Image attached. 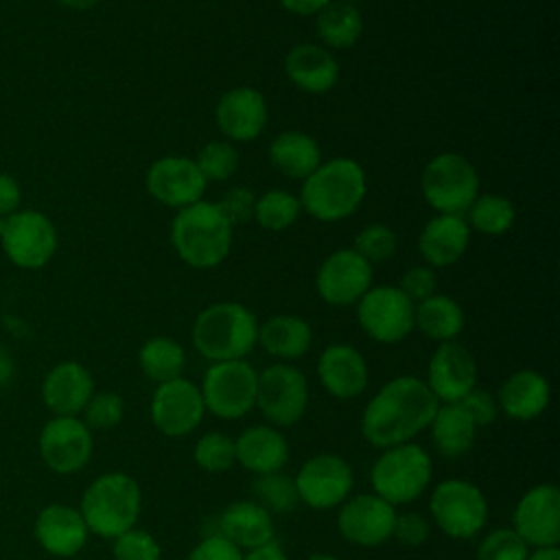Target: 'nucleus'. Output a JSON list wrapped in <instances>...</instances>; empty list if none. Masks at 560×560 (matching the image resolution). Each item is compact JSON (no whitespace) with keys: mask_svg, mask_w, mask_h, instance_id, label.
<instances>
[{"mask_svg":"<svg viewBox=\"0 0 560 560\" xmlns=\"http://www.w3.org/2000/svg\"><path fill=\"white\" fill-rule=\"evenodd\" d=\"M438 407V398L422 378L396 376L363 407L361 435L378 451L413 442L431 424Z\"/></svg>","mask_w":560,"mask_h":560,"instance_id":"f257e3e1","label":"nucleus"},{"mask_svg":"<svg viewBox=\"0 0 560 560\" xmlns=\"http://www.w3.org/2000/svg\"><path fill=\"white\" fill-rule=\"evenodd\" d=\"M368 179L363 166L352 158H332L322 162L306 179H302L300 206L313 219L332 223L348 219L363 203Z\"/></svg>","mask_w":560,"mask_h":560,"instance_id":"f03ea898","label":"nucleus"},{"mask_svg":"<svg viewBox=\"0 0 560 560\" xmlns=\"http://www.w3.org/2000/svg\"><path fill=\"white\" fill-rule=\"evenodd\" d=\"M79 512L90 534L114 540L136 527L142 512L140 483L120 470H109L90 481L81 494Z\"/></svg>","mask_w":560,"mask_h":560,"instance_id":"7ed1b4c3","label":"nucleus"},{"mask_svg":"<svg viewBox=\"0 0 560 560\" xmlns=\"http://www.w3.org/2000/svg\"><path fill=\"white\" fill-rule=\"evenodd\" d=\"M232 225L214 201H197L177 210L171 223V243L175 254L192 269H212L221 265L232 249Z\"/></svg>","mask_w":560,"mask_h":560,"instance_id":"20e7f679","label":"nucleus"},{"mask_svg":"<svg viewBox=\"0 0 560 560\" xmlns=\"http://www.w3.org/2000/svg\"><path fill=\"white\" fill-rule=\"evenodd\" d=\"M258 341V319L241 302H214L192 324V346L210 363L245 359Z\"/></svg>","mask_w":560,"mask_h":560,"instance_id":"39448f33","label":"nucleus"},{"mask_svg":"<svg viewBox=\"0 0 560 560\" xmlns=\"http://www.w3.org/2000/svg\"><path fill=\"white\" fill-rule=\"evenodd\" d=\"M433 477V459L418 442L383 448L370 468L372 492L392 503L409 505L418 501Z\"/></svg>","mask_w":560,"mask_h":560,"instance_id":"423d86ee","label":"nucleus"},{"mask_svg":"<svg viewBox=\"0 0 560 560\" xmlns=\"http://www.w3.org/2000/svg\"><path fill=\"white\" fill-rule=\"evenodd\" d=\"M431 523L453 540H470L486 525L490 503L483 490L468 479H444L429 497Z\"/></svg>","mask_w":560,"mask_h":560,"instance_id":"0eeeda50","label":"nucleus"},{"mask_svg":"<svg viewBox=\"0 0 560 560\" xmlns=\"http://www.w3.org/2000/svg\"><path fill=\"white\" fill-rule=\"evenodd\" d=\"M424 201L438 214H462L479 195V175L472 162L455 151L433 155L420 175Z\"/></svg>","mask_w":560,"mask_h":560,"instance_id":"6e6552de","label":"nucleus"},{"mask_svg":"<svg viewBox=\"0 0 560 560\" xmlns=\"http://www.w3.org/2000/svg\"><path fill=\"white\" fill-rule=\"evenodd\" d=\"M258 372L245 359L210 363L199 392L206 411L221 420H238L256 407Z\"/></svg>","mask_w":560,"mask_h":560,"instance_id":"1a4fd4ad","label":"nucleus"},{"mask_svg":"<svg viewBox=\"0 0 560 560\" xmlns=\"http://www.w3.org/2000/svg\"><path fill=\"white\" fill-rule=\"evenodd\" d=\"M256 407L276 429L298 424L308 407V381L293 363H271L258 372Z\"/></svg>","mask_w":560,"mask_h":560,"instance_id":"9d476101","label":"nucleus"},{"mask_svg":"<svg viewBox=\"0 0 560 560\" xmlns=\"http://www.w3.org/2000/svg\"><path fill=\"white\" fill-rule=\"evenodd\" d=\"M293 481L300 503L326 512L339 508L350 497L354 470L350 462L337 453H317L300 466Z\"/></svg>","mask_w":560,"mask_h":560,"instance_id":"9b49d317","label":"nucleus"},{"mask_svg":"<svg viewBox=\"0 0 560 560\" xmlns=\"http://www.w3.org/2000/svg\"><path fill=\"white\" fill-rule=\"evenodd\" d=\"M413 306L396 284L370 287L357 302V322L370 339L398 343L413 330Z\"/></svg>","mask_w":560,"mask_h":560,"instance_id":"f8f14e48","label":"nucleus"},{"mask_svg":"<svg viewBox=\"0 0 560 560\" xmlns=\"http://www.w3.org/2000/svg\"><path fill=\"white\" fill-rule=\"evenodd\" d=\"M206 405L199 385L177 376L155 385L149 402V418L153 427L166 438H186L203 420Z\"/></svg>","mask_w":560,"mask_h":560,"instance_id":"ddd939ff","label":"nucleus"},{"mask_svg":"<svg viewBox=\"0 0 560 560\" xmlns=\"http://www.w3.org/2000/svg\"><path fill=\"white\" fill-rule=\"evenodd\" d=\"M0 245L15 267L39 269L57 252V230L39 210H15L7 217Z\"/></svg>","mask_w":560,"mask_h":560,"instance_id":"4468645a","label":"nucleus"},{"mask_svg":"<svg viewBox=\"0 0 560 560\" xmlns=\"http://www.w3.org/2000/svg\"><path fill=\"white\" fill-rule=\"evenodd\" d=\"M39 455L57 475H74L94 453L92 429L79 416H52L39 433Z\"/></svg>","mask_w":560,"mask_h":560,"instance_id":"2eb2a0df","label":"nucleus"},{"mask_svg":"<svg viewBox=\"0 0 560 560\" xmlns=\"http://www.w3.org/2000/svg\"><path fill=\"white\" fill-rule=\"evenodd\" d=\"M396 514V508L374 492L350 494L337 508V529L357 547H381L392 538Z\"/></svg>","mask_w":560,"mask_h":560,"instance_id":"dca6fc26","label":"nucleus"},{"mask_svg":"<svg viewBox=\"0 0 560 560\" xmlns=\"http://www.w3.org/2000/svg\"><path fill=\"white\" fill-rule=\"evenodd\" d=\"M144 186L158 203L173 210H184L203 199L208 182L192 158L164 155L151 162L147 168Z\"/></svg>","mask_w":560,"mask_h":560,"instance_id":"f3484780","label":"nucleus"},{"mask_svg":"<svg viewBox=\"0 0 560 560\" xmlns=\"http://www.w3.org/2000/svg\"><path fill=\"white\" fill-rule=\"evenodd\" d=\"M512 529L529 549L560 542V490L556 483H536L516 501Z\"/></svg>","mask_w":560,"mask_h":560,"instance_id":"a211bd4d","label":"nucleus"},{"mask_svg":"<svg viewBox=\"0 0 560 560\" xmlns=\"http://www.w3.org/2000/svg\"><path fill=\"white\" fill-rule=\"evenodd\" d=\"M370 287L372 265L352 247L328 254L315 273V289L330 306L357 304Z\"/></svg>","mask_w":560,"mask_h":560,"instance_id":"6ab92c4d","label":"nucleus"},{"mask_svg":"<svg viewBox=\"0 0 560 560\" xmlns=\"http://www.w3.org/2000/svg\"><path fill=\"white\" fill-rule=\"evenodd\" d=\"M427 387L438 402H459L477 387V361L472 352L455 341H442L427 365Z\"/></svg>","mask_w":560,"mask_h":560,"instance_id":"aec40b11","label":"nucleus"},{"mask_svg":"<svg viewBox=\"0 0 560 560\" xmlns=\"http://www.w3.org/2000/svg\"><path fill=\"white\" fill-rule=\"evenodd\" d=\"M267 101L262 92L249 85H238L221 94L214 107V120L219 131L230 142H249L267 127Z\"/></svg>","mask_w":560,"mask_h":560,"instance_id":"412c9836","label":"nucleus"},{"mask_svg":"<svg viewBox=\"0 0 560 560\" xmlns=\"http://www.w3.org/2000/svg\"><path fill=\"white\" fill-rule=\"evenodd\" d=\"M33 534L39 547L55 558L77 556L90 536L79 508L68 503L44 505L35 516Z\"/></svg>","mask_w":560,"mask_h":560,"instance_id":"4be33fe9","label":"nucleus"},{"mask_svg":"<svg viewBox=\"0 0 560 560\" xmlns=\"http://www.w3.org/2000/svg\"><path fill=\"white\" fill-rule=\"evenodd\" d=\"M317 378L332 398H357L365 392L370 381L368 361L350 343H330L317 359Z\"/></svg>","mask_w":560,"mask_h":560,"instance_id":"5701e85b","label":"nucleus"},{"mask_svg":"<svg viewBox=\"0 0 560 560\" xmlns=\"http://www.w3.org/2000/svg\"><path fill=\"white\" fill-rule=\"evenodd\" d=\"M94 394V378L79 361H61L42 381V400L55 416H79Z\"/></svg>","mask_w":560,"mask_h":560,"instance_id":"b1692460","label":"nucleus"},{"mask_svg":"<svg viewBox=\"0 0 560 560\" xmlns=\"http://www.w3.org/2000/svg\"><path fill=\"white\" fill-rule=\"evenodd\" d=\"M217 534L234 542L243 553L276 540L273 514L256 501H232L217 516Z\"/></svg>","mask_w":560,"mask_h":560,"instance_id":"393cba45","label":"nucleus"},{"mask_svg":"<svg viewBox=\"0 0 560 560\" xmlns=\"http://www.w3.org/2000/svg\"><path fill=\"white\" fill-rule=\"evenodd\" d=\"M499 411L518 422H529L538 418L551 400V387L542 372L523 368L512 372L497 392Z\"/></svg>","mask_w":560,"mask_h":560,"instance_id":"a878e982","label":"nucleus"},{"mask_svg":"<svg viewBox=\"0 0 560 560\" xmlns=\"http://www.w3.org/2000/svg\"><path fill=\"white\" fill-rule=\"evenodd\" d=\"M236 464L254 475L278 472L287 466L291 448L280 429L271 424H252L234 440Z\"/></svg>","mask_w":560,"mask_h":560,"instance_id":"bb28decb","label":"nucleus"},{"mask_svg":"<svg viewBox=\"0 0 560 560\" xmlns=\"http://www.w3.org/2000/svg\"><path fill=\"white\" fill-rule=\"evenodd\" d=\"M284 72L298 90L308 94H324L337 83L339 63L326 46L302 42L287 52Z\"/></svg>","mask_w":560,"mask_h":560,"instance_id":"cd10ccee","label":"nucleus"},{"mask_svg":"<svg viewBox=\"0 0 560 560\" xmlns=\"http://www.w3.org/2000/svg\"><path fill=\"white\" fill-rule=\"evenodd\" d=\"M470 245V228L462 214H435L418 236V249L429 267L457 262Z\"/></svg>","mask_w":560,"mask_h":560,"instance_id":"c85d7f7f","label":"nucleus"},{"mask_svg":"<svg viewBox=\"0 0 560 560\" xmlns=\"http://www.w3.org/2000/svg\"><path fill=\"white\" fill-rule=\"evenodd\" d=\"M262 350L284 363L304 357L313 343L311 324L304 317L280 313L258 324V341Z\"/></svg>","mask_w":560,"mask_h":560,"instance_id":"c756f323","label":"nucleus"},{"mask_svg":"<svg viewBox=\"0 0 560 560\" xmlns=\"http://www.w3.org/2000/svg\"><path fill=\"white\" fill-rule=\"evenodd\" d=\"M427 429L433 448L446 459H457L466 455L472 448L479 431L462 402H440Z\"/></svg>","mask_w":560,"mask_h":560,"instance_id":"7c9ffc66","label":"nucleus"},{"mask_svg":"<svg viewBox=\"0 0 560 560\" xmlns=\"http://www.w3.org/2000/svg\"><path fill=\"white\" fill-rule=\"evenodd\" d=\"M269 162L289 179H306L322 164V151L313 136L287 129L271 140Z\"/></svg>","mask_w":560,"mask_h":560,"instance_id":"2f4dec72","label":"nucleus"},{"mask_svg":"<svg viewBox=\"0 0 560 560\" xmlns=\"http://www.w3.org/2000/svg\"><path fill=\"white\" fill-rule=\"evenodd\" d=\"M464 324L466 315L462 306L444 293H433L413 306V328L438 343L455 341L464 330Z\"/></svg>","mask_w":560,"mask_h":560,"instance_id":"473e14b6","label":"nucleus"},{"mask_svg":"<svg viewBox=\"0 0 560 560\" xmlns=\"http://www.w3.org/2000/svg\"><path fill=\"white\" fill-rule=\"evenodd\" d=\"M315 31L328 50L352 48L363 33V18L354 4L330 2L315 15Z\"/></svg>","mask_w":560,"mask_h":560,"instance_id":"72a5a7b5","label":"nucleus"},{"mask_svg":"<svg viewBox=\"0 0 560 560\" xmlns=\"http://www.w3.org/2000/svg\"><path fill=\"white\" fill-rule=\"evenodd\" d=\"M138 365L142 374L155 385L182 376L186 365V352L179 341L166 335L147 339L138 350Z\"/></svg>","mask_w":560,"mask_h":560,"instance_id":"f704fd0d","label":"nucleus"},{"mask_svg":"<svg viewBox=\"0 0 560 560\" xmlns=\"http://www.w3.org/2000/svg\"><path fill=\"white\" fill-rule=\"evenodd\" d=\"M464 219H466L468 228L479 232V234L501 236V234L512 230L514 219H516V210H514V203L508 197L486 192V195L475 197V201L464 212Z\"/></svg>","mask_w":560,"mask_h":560,"instance_id":"c9c22d12","label":"nucleus"},{"mask_svg":"<svg viewBox=\"0 0 560 560\" xmlns=\"http://www.w3.org/2000/svg\"><path fill=\"white\" fill-rule=\"evenodd\" d=\"M302 212L298 195L282 190V188H271L256 197V210H254V221L271 232L287 230L298 221Z\"/></svg>","mask_w":560,"mask_h":560,"instance_id":"e433bc0d","label":"nucleus"},{"mask_svg":"<svg viewBox=\"0 0 560 560\" xmlns=\"http://www.w3.org/2000/svg\"><path fill=\"white\" fill-rule=\"evenodd\" d=\"M252 492H254V501L260 503L271 514H287L300 503L293 477L284 475L282 470L256 475L252 483Z\"/></svg>","mask_w":560,"mask_h":560,"instance_id":"4c0bfd02","label":"nucleus"},{"mask_svg":"<svg viewBox=\"0 0 560 560\" xmlns=\"http://www.w3.org/2000/svg\"><path fill=\"white\" fill-rule=\"evenodd\" d=\"M192 459L201 470L210 475L225 472L236 464L234 440L221 431H208L195 442Z\"/></svg>","mask_w":560,"mask_h":560,"instance_id":"58836bf2","label":"nucleus"},{"mask_svg":"<svg viewBox=\"0 0 560 560\" xmlns=\"http://www.w3.org/2000/svg\"><path fill=\"white\" fill-rule=\"evenodd\" d=\"M195 162L206 182H223L236 173L238 151L230 140H210L199 149Z\"/></svg>","mask_w":560,"mask_h":560,"instance_id":"ea45409f","label":"nucleus"},{"mask_svg":"<svg viewBox=\"0 0 560 560\" xmlns=\"http://www.w3.org/2000/svg\"><path fill=\"white\" fill-rule=\"evenodd\" d=\"M396 247H398V238L389 225L370 223L359 230V234L354 236L352 249L359 256H363L370 265H374V262L389 260L396 254Z\"/></svg>","mask_w":560,"mask_h":560,"instance_id":"a19ab883","label":"nucleus"},{"mask_svg":"<svg viewBox=\"0 0 560 560\" xmlns=\"http://www.w3.org/2000/svg\"><path fill=\"white\" fill-rule=\"evenodd\" d=\"M529 547L512 527L490 529L477 545V560H527Z\"/></svg>","mask_w":560,"mask_h":560,"instance_id":"79ce46f5","label":"nucleus"},{"mask_svg":"<svg viewBox=\"0 0 560 560\" xmlns=\"http://www.w3.org/2000/svg\"><path fill=\"white\" fill-rule=\"evenodd\" d=\"M81 413H83L81 420L90 429H98V431L114 429L120 424L125 416V400L116 392H94Z\"/></svg>","mask_w":560,"mask_h":560,"instance_id":"37998d69","label":"nucleus"},{"mask_svg":"<svg viewBox=\"0 0 560 560\" xmlns=\"http://www.w3.org/2000/svg\"><path fill=\"white\" fill-rule=\"evenodd\" d=\"M112 556L114 560H162V547L153 534L131 527L114 538Z\"/></svg>","mask_w":560,"mask_h":560,"instance_id":"c03bdc74","label":"nucleus"},{"mask_svg":"<svg viewBox=\"0 0 560 560\" xmlns=\"http://www.w3.org/2000/svg\"><path fill=\"white\" fill-rule=\"evenodd\" d=\"M221 214L230 221V225H243L254 221V210H256V195L245 188V186H232L230 190L223 192L219 201H214Z\"/></svg>","mask_w":560,"mask_h":560,"instance_id":"a18cd8bd","label":"nucleus"},{"mask_svg":"<svg viewBox=\"0 0 560 560\" xmlns=\"http://www.w3.org/2000/svg\"><path fill=\"white\" fill-rule=\"evenodd\" d=\"M396 287H398L413 304H418V302H422V300H427V298H431V295L435 293V289H438V273H435V269L429 267V265H413V267H409V269L400 276V280H398Z\"/></svg>","mask_w":560,"mask_h":560,"instance_id":"49530a36","label":"nucleus"},{"mask_svg":"<svg viewBox=\"0 0 560 560\" xmlns=\"http://www.w3.org/2000/svg\"><path fill=\"white\" fill-rule=\"evenodd\" d=\"M431 536V521L420 512H400L394 521L392 538L405 547H420Z\"/></svg>","mask_w":560,"mask_h":560,"instance_id":"de8ad7c7","label":"nucleus"},{"mask_svg":"<svg viewBox=\"0 0 560 560\" xmlns=\"http://www.w3.org/2000/svg\"><path fill=\"white\" fill-rule=\"evenodd\" d=\"M186 560H243V551L221 534H206L188 551Z\"/></svg>","mask_w":560,"mask_h":560,"instance_id":"09e8293b","label":"nucleus"},{"mask_svg":"<svg viewBox=\"0 0 560 560\" xmlns=\"http://www.w3.org/2000/svg\"><path fill=\"white\" fill-rule=\"evenodd\" d=\"M459 402L468 411V416L472 418L477 429L492 424L497 420V416H499L497 398L490 392L481 389V387H472Z\"/></svg>","mask_w":560,"mask_h":560,"instance_id":"8fccbe9b","label":"nucleus"},{"mask_svg":"<svg viewBox=\"0 0 560 560\" xmlns=\"http://www.w3.org/2000/svg\"><path fill=\"white\" fill-rule=\"evenodd\" d=\"M20 199H22V190L15 177L0 173V217L13 214L20 206Z\"/></svg>","mask_w":560,"mask_h":560,"instance_id":"3c124183","label":"nucleus"},{"mask_svg":"<svg viewBox=\"0 0 560 560\" xmlns=\"http://www.w3.org/2000/svg\"><path fill=\"white\" fill-rule=\"evenodd\" d=\"M332 0H280V4L293 13V15H317L326 4H330Z\"/></svg>","mask_w":560,"mask_h":560,"instance_id":"603ef678","label":"nucleus"},{"mask_svg":"<svg viewBox=\"0 0 560 560\" xmlns=\"http://www.w3.org/2000/svg\"><path fill=\"white\" fill-rule=\"evenodd\" d=\"M243 560H289L287 551L280 547L278 540H271L262 547H256V549H249L243 553Z\"/></svg>","mask_w":560,"mask_h":560,"instance_id":"864d4df0","label":"nucleus"},{"mask_svg":"<svg viewBox=\"0 0 560 560\" xmlns=\"http://www.w3.org/2000/svg\"><path fill=\"white\" fill-rule=\"evenodd\" d=\"M13 374H15L13 357H11L9 350L0 343V389L7 387V385L13 381Z\"/></svg>","mask_w":560,"mask_h":560,"instance_id":"5fc2aeb1","label":"nucleus"},{"mask_svg":"<svg viewBox=\"0 0 560 560\" xmlns=\"http://www.w3.org/2000/svg\"><path fill=\"white\" fill-rule=\"evenodd\" d=\"M527 560H560V549L556 547H536L527 553Z\"/></svg>","mask_w":560,"mask_h":560,"instance_id":"6e6d98bb","label":"nucleus"},{"mask_svg":"<svg viewBox=\"0 0 560 560\" xmlns=\"http://www.w3.org/2000/svg\"><path fill=\"white\" fill-rule=\"evenodd\" d=\"M57 2L68 9H74V11H88L98 4V0H57Z\"/></svg>","mask_w":560,"mask_h":560,"instance_id":"4d7b16f0","label":"nucleus"},{"mask_svg":"<svg viewBox=\"0 0 560 560\" xmlns=\"http://www.w3.org/2000/svg\"><path fill=\"white\" fill-rule=\"evenodd\" d=\"M304 560H339V558L332 556V553H311Z\"/></svg>","mask_w":560,"mask_h":560,"instance_id":"13d9d810","label":"nucleus"},{"mask_svg":"<svg viewBox=\"0 0 560 560\" xmlns=\"http://www.w3.org/2000/svg\"><path fill=\"white\" fill-rule=\"evenodd\" d=\"M4 225H7V217H0V236L4 232Z\"/></svg>","mask_w":560,"mask_h":560,"instance_id":"bf43d9fd","label":"nucleus"},{"mask_svg":"<svg viewBox=\"0 0 560 560\" xmlns=\"http://www.w3.org/2000/svg\"><path fill=\"white\" fill-rule=\"evenodd\" d=\"M339 2H348V4H357V2H361V0H339Z\"/></svg>","mask_w":560,"mask_h":560,"instance_id":"052dcab7","label":"nucleus"}]
</instances>
